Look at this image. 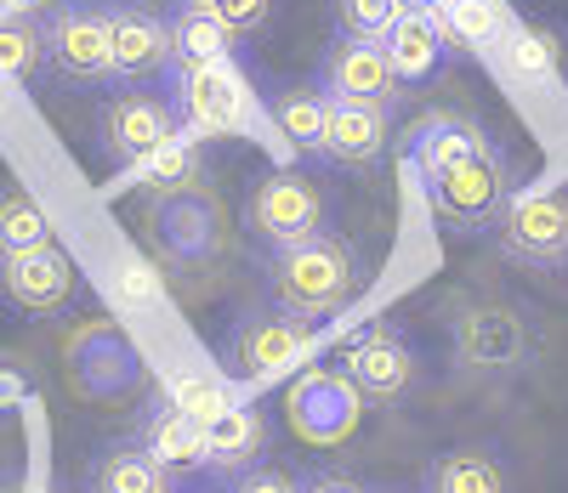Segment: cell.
<instances>
[{"mask_svg": "<svg viewBox=\"0 0 568 493\" xmlns=\"http://www.w3.org/2000/svg\"><path fill=\"white\" fill-rule=\"evenodd\" d=\"M267 295L278 312H291L302 323L336 318L358 295V250L342 233H318L296 250H278L267 261Z\"/></svg>", "mask_w": 568, "mask_h": 493, "instance_id": "cell-1", "label": "cell"}, {"mask_svg": "<svg viewBox=\"0 0 568 493\" xmlns=\"http://www.w3.org/2000/svg\"><path fill=\"white\" fill-rule=\"evenodd\" d=\"M420 187H426L433 216L449 233H495L500 210L511 205V193H517V171H511L500 142H484V147H471V154L426 171Z\"/></svg>", "mask_w": 568, "mask_h": 493, "instance_id": "cell-2", "label": "cell"}, {"mask_svg": "<svg viewBox=\"0 0 568 493\" xmlns=\"http://www.w3.org/2000/svg\"><path fill=\"white\" fill-rule=\"evenodd\" d=\"M449 352L466 380H511L535 363V323L511 301H460L449 318Z\"/></svg>", "mask_w": 568, "mask_h": 493, "instance_id": "cell-3", "label": "cell"}, {"mask_svg": "<svg viewBox=\"0 0 568 493\" xmlns=\"http://www.w3.org/2000/svg\"><path fill=\"white\" fill-rule=\"evenodd\" d=\"M149 233H154V256L171 273H205L227 250V210L216 199V187L176 193L165 205H149Z\"/></svg>", "mask_w": 568, "mask_h": 493, "instance_id": "cell-4", "label": "cell"}, {"mask_svg": "<svg viewBox=\"0 0 568 493\" xmlns=\"http://www.w3.org/2000/svg\"><path fill=\"white\" fill-rule=\"evenodd\" d=\"M171 109L182 136H245L251 131V91L233 63H194L171 69Z\"/></svg>", "mask_w": 568, "mask_h": 493, "instance_id": "cell-5", "label": "cell"}, {"mask_svg": "<svg viewBox=\"0 0 568 493\" xmlns=\"http://www.w3.org/2000/svg\"><path fill=\"white\" fill-rule=\"evenodd\" d=\"M63 363L80 398L91 403H120L142 386V352L131 347V335L114 318H85L63 340Z\"/></svg>", "mask_w": 568, "mask_h": 493, "instance_id": "cell-6", "label": "cell"}, {"mask_svg": "<svg viewBox=\"0 0 568 493\" xmlns=\"http://www.w3.org/2000/svg\"><path fill=\"white\" fill-rule=\"evenodd\" d=\"M284 420L307 449H342L364 420V398L336 363H307L284 391Z\"/></svg>", "mask_w": 568, "mask_h": 493, "instance_id": "cell-7", "label": "cell"}, {"mask_svg": "<svg viewBox=\"0 0 568 493\" xmlns=\"http://www.w3.org/2000/svg\"><path fill=\"white\" fill-rule=\"evenodd\" d=\"M495 244L517 267L568 273V193H557V187L511 193V205L495 222Z\"/></svg>", "mask_w": 568, "mask_h": 493, "instance_id": "cell-8", "label": "cell"}, {"mask_svg": "<svg viewBox=\"0 0 568 493\" xmlns=\"http://www.w3.org/2000/svg\"><path fill=\"white\" fill-rule=\"evenodd\" d=\"M307 347H313V323L278 312V307H251L222 335V369H227V380H273Z\"/></svg>", "mask_w": 568, "mask_h": 493, "instance_id": "cell-9", "label": "cell"}, {"mask_svg": "<svg viewBox=\"0 0 568 493\" xmlns=\"http://www.w3.org/2000/svg\"><path fill=\"white\" fill-rule=\"evenodd\" d=\"M45 63L69 85H85V91L114 80L103 0H58L52 18H45Z\"/></svg>", "mask_w": 568, "mask_h": 493, "instance_id": "cell-10", "label": "cell"}, {"mask_svg": "<svg viewBox=\"0 0 568 493\" xmlns=\"http://www.w3.org/2000/svg\"><path fill=\"white\" fill-rule=\"evenodd\" d=\"M245 227L256 244H267V250H296V244L318 238L324 233V193L296 176V171H273L256 182L251 205H245Z\"/></svg>", "mask_w": 568, "mask_h": 493, "instance_id": "cell-11", "label": "cell"}, {"mask_svg": "<svg viewBox=\"0 0 568 493\" xmlns=\"http://www.w3.org/2000/svg\"><path fill=\"white\" fill-rule=\"evenodd\" d=\"M336 369L358 386L364 403H404L420 380V358L398 323H369L364 335H353Z\"/></svg>", "mask_w": 568, "mask_h": 493, "instance_id": "cell-12", "label": "cell"}, {"mask_svg": "<svg viewBox=\"0 0 568 493\" xmlns=\"http://www.w3.org/2000/svg\"><path fill=\"white\" fill-rule=\"evenodd\" d=\"M318 96H336V103H369V109H398V74L382 52V40H358V34H336L318 58Z\"/></svg>", "mask_w": 568, "mask_h": 493, "instance_id": "cell-13", "label": "cell"}, {"mask_svg": "<svg viewBox=\"0 0 568 493\" xmlns=\"http://www.w3.org/2000/svg\"><path fill=\"white\" fill-rule=\"evenodd\" d=\"M176 131H182L176 125V109L165 103V96H154V91H120V96H109L103 114H98L103 154L114 165H131V171L142 160H154Z\"/></svg>", "mask_w": 568, "mask_h": 493, "instance_id": "cell-14", "label": "cell"}, {"mask_svg": "<svg viewBox=\"0 0 568 493\" xmlns=\"http://www.w3.org/2000/svg\"><path fill=\"white\" fill-rule=\"evenodd\" d=\"M103 18H109V52H114L120 85L171 80L176 58H171V29L160 12L136 7V0H103Z\"/></svg>", "mask_w": 568, "mask_h": 493, "instance_id": "cell-15", "label": "cell"}, {"mask_svg": "<svg viewBox=\"0 0 568 493\" xmlns=\"http://www.w3.org/2000/svg\"><path fill=\"white\" fill-rule=\"evenodd\" d=\"M80 289V273L69 261V250L58 244H40V250H23V256H0V301L29 312V318H52L74 301Z\"/></svg>", "mask_w": 568, "mask_h": 493, "instance_id": "cell-16", "label": "cell"}, {"mask_svg": "<svg viewBox=\"0 0 568 493\" xmlns=\"http://www.w3.org/2000/svg\"><path fill=\"white\" fill-rule=\"evenodd\" d=\"M393 147V114L369 103H336L324 96V165H375Z\"/></svg>", "mask_w": 568, "mask_h": 493, "instance_id": "cell-17", "label": "cell"}, {"mask_svg": "<svg viewBox=\"0 0 568 493\" xmlns=\"http://www.w3.org/2000/svg\"><path fill=\"white\" fill-rule=\"evenodd\" d=\"M382 52L398 74V85H420L449 63V40L438 29V12H398V23L382 34Z\"/></svg>", "mask_w": 568, "mask_h": 493, "instance_id": "cell-18", "label": "cell"}, {"mask_svg": "<svg viewBox=\"0 0 568 493\" xmlns=\"http://www.w3.org/2000/svg\"><path fill=\"white\" fill-rule=\"evenodd\" d=\"M205 465L211 471H251L256 460H262V449H267V420H262V409H251V403H240L233 398L227 409H216L205 425Z\"/></svg>", "mask_w": 568, "mask_h": 493, "instance_id": "cell-19", "label": "cell"}, {"mask_svg": "<svg viewBox=\"0 0 568 493\" xmlns=\"http://www.w3.org/2000/svg\"><path fill=\"white\" fill-rule=\"evenodd\" d=\"M484 142H495V136L471 120V114H460V109H433V114H420V120L409 125V171L426 176V171H438V165L471 154V147H484Z\"/></svg>", "mask_w": 568, "mask_h": 493, "instance_id": "cell-20", "label": "cell"}, {"mask_svg": "<svg viewBox=\"0 0 568 493\" xmlns=\"http://www.w3.org/2000/svg\"><path fill=\"white\" fill-rule=\"evenodd\" d=\"M194 187H211V176H205L200 142L182 136V131L160 147L154 160L136 165V193H142V205H165V199H176V193H194Z\"/></svg>", "mask_w": 568, "mask_h": 493, "instance_id": "cell-21", "label": "cell"}, {"mask_svg": "<svg viewBox=\"0 0 568 493\" xmlns=\"http://www.w3.org/2000/svg\"><path fill=\"white\" fill-rule=\"evenodd\" d=\"M438 29L449 40V52L460 45L471 58H495L511 29V7L506 0H438Z\"/></svg>", "mask_w": 568, "mask_h": 493, "instance_id": "cell-22", "label": "cell"}, {"mask_svg": "<svg viewBox=\"0 0 568 493\" xmlns=\"http://www.w3.org/2000/svg\"><path fill=\"white\" fill-rule=\"evenodd\" d=\"M420 493H511V476L489 449H449L426 465Z\"/></svg>", "mask_w": 568, "mask_h": 493, "instance_id": "cell-23", "label": "cell"}, {"mask_svg": "<svg viewBox=\"0 0 568 493\" xmlns=\"http://www.w3.org/2000/svg\"><path fill=\"white\" fill-rule=\"evenodd\" d=\"M165 29H171V58H176V69H194V63H233V34L227 23H216L211 12H200L194 0H182V7L165 18Z\"/></svg>", "mask_w": 568, "mask_h": 493, "instance_id": "cell-24", "label": "cell"}, {"mask_svg": "<svg viewBox=\"0 0 568 493\" xmlns=\"http://www.w3.org/2000/svg\"><path fill=\"white\" fill-rule=\"evenodd\" d=\"M91 493H171V471L142 442H114L91 460Z\"/></svg>", "mask_w": 568, "mask_h": 493, "instance_id": "cell-25", "label": "cell"}, {"mask_svg": "<svg viewBox=\"0 0 568 493\" xmlns=\"http://www.w3.org/2000/svg\"><path fill=\"white\" fill-rule=\"evenodd\" d=\"M267 114H273V131L284 136L291 154L324 160V96H318V85H284V91H273Z\"/></svg>", "mask_w": 568, "mask_h": 493, "instance_id": "cell-26", "label": "cell"}, {"mask_svg": "<svg viewBox=\"0 0 568 493\" xmlns=\"http://www.w3.org/2000/svg\"><path fill=\"white\" fill-rule=\"evenodd\" d=\"M495 58L506 63L511 80H529V85H557L562 80V40L551 29H540V23H517L511 18Z\"/></svg>", "mask_w": 568, "mask_h": 493, "instance_id": "cell-27", "label": "cell"}, {"mask_svg": "<svg viewBox=\"0 0 568 493\" xmlns=\"http://www.w3.org/2000/svg\"><path fill=\"white\" fill-rule=\"evenodd\" d=\"M142 449L154 454V465L182 471V465H205V431L194 414H182L171 403H154V414L142 420Z\"/></svg>", "mask_w": 568, "mask_h": 493, "instance_id": "cell-28", "label": "cell"}, {"mask_svg": "<svg viewBox=\"0 0 568 493\" xmlns=\"http://www.w3.org/2000/svg\"><path fill=\"white\" fill-rule=\"evenodd\" d=\"M45 69V18L40 12H12L0 18V80L23 85Z\"/></svg>", "mask_w": 568, "mask_h": 493, "instance_id": "cell-29", "label": "cell"}, {"mask_svg": "<svg viewBox=\"0 0 568 493\" xmlns=\"http://www.w3.org/2000/svg\"><path fill=\"white\" fill-rule=\"evenodd\" d=\"M52 244V222L34 205V193L23 187H0V256H23Z\"/></svg>", "mask_w": 568, "mask_h": 493, "instance_id": "cell-30", "label": "cell"}, {"mask_svg": "<svg viewBox=\"0 0 568 493\" xmlns=\"http://www.w3.org/2000/svg\"><path fill=\"white\" fill-rule=\"evenodd\" d=\"M165 403H171V409H182V414H194V420L205 425L216 409H227V403H233V391H227L216 374H194V369H187V374H176V380H171Z\"/></svg>", "mask_w": 568, "mask_h": 493, "instance_id": "cell-31", "label": "cell"}, {"mask_svg": "<svg viewBox=\"0 0 568 493\" xmlns=\"http://www.w3.org/2000/svg\"><path fill=\"white\" fill-rule=\"evenodd\" d=\"M329 7H336V29L358 34V40H382L404 12L398 0H329Z\"/></svg>", "mask_w": 568, "mask_h": 493, "instance_id": "cell-32", "label": "cell"}, {"mask_svg": "<svg viewBox=\"0 0 568 493\" xmlns=\"http://www.w3.org/2000/svg\"><path fill=\"white\" fill-rule=\"evenodd\" d=\"M200 12H211L216 23H227L233 34H256L273 18V0H194Z\"/></svg>", "mask_w": 568, "mask_h": 493, "instance_id": "cell-33", "label": "cell"}, {"mask_svg": "<svg viewBox=\"0 0 568 493\" xmlns=\"http://www.w3.org/2000/svg\"><path fill=\"white\" fill-rule=\"evenodd\" d=\"M114 284H120V301L125 307H154L160 301V273H154V261H142V256H131Z\"/></svg>", "mask_w": 568, "mask_h": 493, "instance_id": "cell-34", "label": "cell"}, {"mask_svg": "<svg viewBox=\"0 0 568 493\" xmlns=\"http://www.w3.org/2000/svg\"><path fill=\"white\" fill-rule=\"evenodd\" d=\"M233 493H302V482L291 471H278V465H251V471H240Z\"/></svg>", "mask_w": 568, "mask_h": 493, "instance_id": "cell-35", "label": "cell"}, {"mask_svg": "<svg viewBox=\"0 0 568 493\" xmlns=\"http://www.w3.org/2000/svg\"><path fill=\"white\" fill-rule=\"evenodd\" d=\"M302 493H369V487H358L353 476H313V482H302Z\"/></svg>", "mask_w": 568, "mask_h": 493, "instance_id": "cell-36", "label": "cell"}, {"mask_svg": "<svg viewBox=\"0 0 568 493\" xmlns=\"http://www.w3.org/2000/svg\"><path fill=\"white\" fill-rule=\"evenodd\" d=\"M18 398H23V380L0 369V409H7V403H18Z\"/></svg>", "mask_w": 568, "mask_h": 493, "instance_id": "cell-37", "label": "cell"}, {"mask_svg": "<svg viewBox=\"0 0 568 493\" xmlns=\"http://www.w3.org/2000/svg\"><path fill=\"white\" fill-rule=\"evenodd\" d=\"M404 12H438V0H398Z\"/></svg>", "mask_w": 568, "mask_h": 493, "instance_id": "cell-38", "label": "cell"}, {"mask_svg": "<svg viewBox=\"0 0 568 493\" xmlns=\"http://www.w3.org/2000/svg\"><path fill=\"white\" fill-rule=\"evenodd\" d=\"M7 7H18V12H34V0H7Z\"/></svg>", "mask_w": 568, "mask_h": 493, "instance_id": "cell-39", "label": "cell"}]
</instances>
